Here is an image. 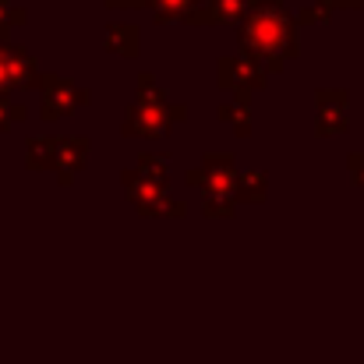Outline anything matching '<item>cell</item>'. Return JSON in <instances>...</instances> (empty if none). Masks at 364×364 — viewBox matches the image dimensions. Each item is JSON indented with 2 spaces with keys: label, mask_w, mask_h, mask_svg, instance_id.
I'll return each mask as SVG.
<instances>
[{
  "label": "cell",
  "mask_w": 364,
  "mask_h": 364,
  "mask_svg": "<svg viewBox=\"0 0 364 364\" xmlns=\"http://www.w3.org/2000/svg\"><path fill=\"white\" fill-rule=\"evenodd\" d=\"M202 213L216 220L234 216V191H202Z\"/></svg>",
  "instance_id": "obj_8"
},
{
  "label": "cell",
  "mask_w": 364,
  "mask_h": 364,
  "mask_svg": "<svg viewBox=\"0 0 364 364\" xmlns=\"http://www.w3.org/2000/svg\"><path fill=\"white\" fill-rule=\"evenodd\" d=\"M138 170L149 177V181H159V184H166V170H170V159L166 156H141L138 159Z\"/></svg>",
  "instance_id": "obj_10"
},
{
  "label": "cell",
  "mask_w": 364,
  "mask_h": 364,
  "mask_svg": "<svg viewBox=\"0 0 364 364\" xmlns=\"http://www.w3.org/2000/svg\"><path fill=\"white\" fill-rule=\"evenodd\" d=\"M241 50L258 64L269 60L272 71L297 53V25L279 0H251V21L241 32Z\"/></svg>",
  "instance_id": "obj_1"
},
{
  "label": "cell",
  "mask_w": 364,
  "mask_h": 364,
  "mask_svg": "<svg viewBox=\"0 0 364 364\" xmlns=\"http://www.w3.org/2000/svg\"><path fill=\"white\" fill-rule=\"evenodd\" d=\"M89 159V138L75 134V138H60L57 141V170H60V181L71 184V177L85 166Z\"/></svg>",
  "instance_id": "obj_5"
},
{
  "label": "cell",
  "mask_w": 364,
  "mask_h": 364,
  "mask_svg": "<svg viewBox=\"0 0 364 364\" xmlns=\"http://www.w3.org/2000/svg\"><path fill=\"white\" fill-rule=\"evenodd\" d=\"M85 103V92L57 75H43L39 82V107H43V121H57L71 110H78Z\"/></svg>",
  "instance_id": "obj_3"
},
{
  "label": "cell",
  "mask_w": 364,
  "mask_h": 364,
  "mask_svg": "<svg viewBox=\"0 0 364 364\" xmlns=\"http://www.w3.org/2000/svg\"><path fill=\"white\" fill-rule=\"evenodd\" d=\"M14 121H25V107H18L7 96H0V131H7Z\"/></svg>",
  "instance_id": "obj_13"
},
{
  "label": "cell",
  "mask_w": 364,
  "mask_h": 364,
  "mask_svg": "<svg viewBox=\"0 0 364 364\" xmlns=\"http://www.w3.org/2000/svg\"><path fill=\"white\" fill-rule=\"evenodd\" d=\"M237 198L241 202H262L265 198V173L247 170L244 177H237Z\"/></svg>",
  "instance_id": "obj_9"
},
{
  "label": "cell",
  "mask_w": 364,
  "mask_h": 364,
  "mask_svg": "<svg viewBox=\"0 0 364 364\" xmlns=\"http://www.w3.org/2000/svg\"><path fill=\"white\" fill-rule=\"evenodd\" d=\"M114 7H138V4H149V0H110Z\"/></svg>",
  "instance_id": "obj_14"
},
{
  "label": "cell",
  "mask_w": 364,
  "mask_h": 364,
  "mask_svg": "<svg viewBox=\"0 0 364 364\" xmlns=\"http://www.w3.org/2000/svg\"><path fill=\"white\" fill-rule=\"evenodd\" d=\"M107 50L110 53H124V57H134L138 53V28L134 25H110L107 28Z\"/></svg>",
  "instance_id": "obj_7"
},
{
  "label": "cell",
  "mask_w": 364,
  "mask_h": 364,
  "mask_svg": "<svg viewBox=\"0 0 364 364\" xmlns=\"http://www.w3.org/2000/svg\"><path fill=\"white\" fill-rule=\"evenodd\" d=\"M25 163L36 166V170H50V166H57V138H28Z\"/></svg>",
  "instance_id": "obj_6"
},
{
  "label": "cell",
  "mask_w": 364,
  "mask_h": 364,
  "mask_svg": "<svg viewBox=\"0 0 364 364\" xmlns=\"http://www.w3.org/2000/svg\"><path fill=\"white\" fill-rule=\"evenodd\" d=\"M21 21H25V11H21V7H14L11 0H0V43L7 39L11 25H21Z\"/></svg>",
  "instance_id": "obj_12"
},
{
  "label": "cell",
  "mask_w": 364,
  "mask_h": 364,
  "mask_svg": "<svg viewBox=\"0 0 364 364\" xmlns=\"http://www.w3.org/2000/svg\"><path fill=\"white\" fill-rule=\"evenodd\" d=\"M184 107H152V103H134L127 110V121H124V134H141V138H163L166 127L173 121H184Z\"/></svg>",
  "instance_id": "obj_2"
},
{
  "label": "cell",
  "mask_w": 364,
  "mask_h": 364,
  "mask_svg": "<svg viewBox=\"0 0 364 364\" xmlns=\"http://www.w3.org/2000/svg\"><path fill=\"white\" fill-rule=\"evenodd\" d=\"M220 121L223 124H234L237 127V134H247L251 131V121H247V107L244 103H227V107H220Z\"/></svg>",
  "instance_id": "obj_11"
},
{
  "label": "cell",
  "mask_w": 364,
  "mask_h": 364,
  "mask_svg": "<svg viewBox=\"0 0 364 364\" xmlns=\"http://www.w3.org/2000/svg\"><path fill=\"white\" fill-rule=\"evenodd\" d=\"M220 82L223 85H234L237 92H255V89H262L265 85V71H262V64L255 60V57H227L223 64H220Z\"/></svg>",
  "instance_id": "obj_4"
}]
</instances>
